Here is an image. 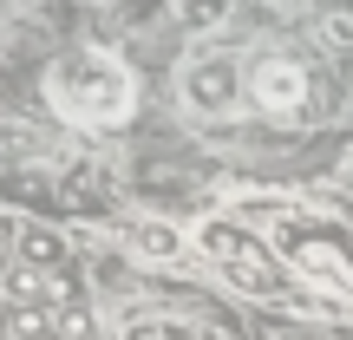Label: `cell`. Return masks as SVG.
<instances>
[{"label":"cell","mask_w":353,"mask_h":340,"mask_svg":"<svg viewBox=\"0 0 353 340\" xmlns=\"http://www.w3.org/2000/svg\"><path fill=\"white\" fill-rule=\"evenodd\" d=\"M46 99H52V112H59L65 125H79V131H118V125L138 118V79H131L112 52L79 46L46 72Z\"/></svg>","instance_id":"cell-1"},{"label":"cell","mask_w":353,"mask_h":340,"mask_svg":"<svg viewBox=\"0 0 353 340\" xmlns=\"http://www.w3.org/2000/svg\"><path fill=\"white\" fill-rule=\"evenodd\" d=\"M249 216L268 229V249L294 275H307L314 288H334L353 301V229L327 223L314 210H294V203H249Z\"/></svg>","instance_id":"cell-2"},{"label":"cell","mask_w":353,"mask_h":340,"mask_svg":"<svg viewBox=\"0 0 353 340\" xmlns=\"http://www.w3.org/2000/svg\"><path fill=\"white\" fill-rule=\"evenodd\" d=\"M196 242H203V255L216 262V275H223L236 294L275 301V308H307V294H301V281L288 275V262H281L275 249H262L242 223H203Z\"/></svg>","instance_id":"cell-3"},{"label":"cell","mask_w":353,"mask_h":340,"mask_svg":"<svg viewBox=\"0 0 353 340\" xmlns=\"http://www.w3.org/2000/svg\"><path fill=\"white\" fill-rule=\"evenodd\" d=\"M249 99H255V112L275 118V125H301V118H314V72H307L301 59H288V52L255 59Z\"/></svg>","instance_id":"cell-4"},{"label":"cell","mask_w":353,"mask_h":340,"mask_svg":"<svg viewBox=\"0 0 353 340\" xmlns=\"http://www.w3.org/2000/svg\"><path fill=\"white\" fill-rule=\"evenodd\" d=\"M236 92H242V86H236V66H229L223 52L183 66V105H190V112L216 118V112H229V105H236Z\"/></svg>","instance_id":"cell-5"},{"label":"cell","mask_w":353,"mask_h":340,"mask_svg":"<svg viewBox=\"0 0 353 340\" xmlns=\"http://www.w3.org/2000/svg\"><path fill=\"white\" fill-rule=\"evenodd\" d=\"M125 242L144 262H176V255H183V236H176L170 223H125Z\"/></svg>","instance_id":"cell-6"},{"label":"cell","mask_w":353,"mask_h":340,"mask_svg":"<svg viewBox=\"0 0 353 340\" xmlns=\"http://www.w3.org/2000/svg\"><path fill=\"white\" fill-rule=\"evenodd\" d=\"M20 255L39 262V268H52V262H65V242L52 236V229H20Z\"/></svg>","instance_id":"cell-7"},{"label":"cell","mask_w":353,"mask_h":340,"mask_svg":"<svg viewBox=\"0 0 353 340\" xmlns=\"http://www.w3.org/2000/svg\"><path fill=\"white\" fill-rule=\"evenodd\" d=\"M46 334H59V328H46V308H13L7 340H46Z\"/></svg>","instance_id":"cell-8"},{"label":"cell","mask_w":353,"mask_h":340,"mask_svg":"<svg viewBox=\"0 0 353 340\" xmlns=\"http://www.w3.org/2000/svg\"><path fill=\"white\" fill-rule=\"evenodd\" d=\"M52 340H99V334H92V314H85V308H59V334H52Z\"/></svg>","instance_id":"cell-9"},{"label":"cell","mask_w":353,"mask_h":340,"mask_svg":"<svg viewBox=\"0 0 353 340\" xmlns=\"http://www.w3.org/2000/svg\"><path fill=\"white\" fill-rule=\"evenodd\" d=\"M125 340H190L183 328H170V321H131Z\"/></svg>","instance_id":"cell-10"},{"label":"cell","mask_w":353,"mask_h":340,"mask_svg":"<svg viewBox=\"0 0 353 340\" xmlns=\"http://www.w3.org/2000/svg\"><path fill=\"white\" fill-rule=\"evenodd\" d=\"M223 7H229V0H223ZM223 7H216V0H190V7H183V13H190V20H196V26H203V20H216V13H223Z\"/></svg>","instance_id":"cell-11"},{"label":"cell","mask_w":353,"mask_h":340,"mask_svg":"<svg viewBox=\"0 0 353 340\" xmlns=\"http://www.w3.org/2000/svg\"><path fill=\"white\" fill-rule=\"evenodd\" d=\"M327 26H334V39H353V7H334Z\"/></svg>","instance_id":"cell-12"},{"label":"cell","mask_w":353,"mask_h":340,"mask_svg":"<svg viewBox=\"0 0 353 340\" xmlns=\"http://www.w3.org/2000/svg\"><path fill=\"white\" fill-rule=\"evenodd\" d=\"M7 268H13V249H7V242H0V275H7Z\"/></svg>","instance_id":"cell-13"},{"label":"cell","mask_w":353,"mask_h":340,"mask_svg":"<svg viewBox=\"0 0 353 340\" xmlns=\"http://www.w3.org/2000/svg\"><path fill=\"white\" fill-rule=\"evenodd\" d=\"M275 340H307V334H275Z\"/></svg>","instance_id":"cell-14"}]
</instances>
